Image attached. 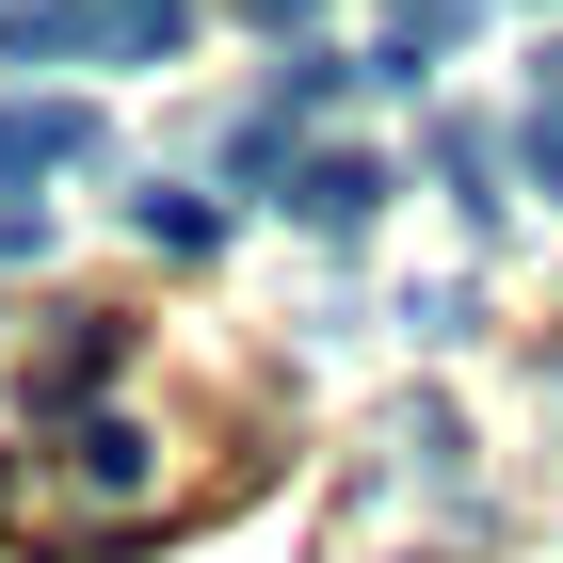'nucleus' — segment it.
Segmentation results:
<instances>
[{
  "label": "nucleus",
  "instance_id": "obj_1",
  "mask_svg": "<svg viewBox=\"0 0 563 563\" xmlns=\"http://www.w3.org/2000/svg\"><path fill=\"white\" fill-rule=\"evenodd\" d=\"M145 531L162 516V434H130V419H65L48 451H16L0 467V531Z\"/></svg>",
  "mask_w": 563,
  "mask_h": 563
},
{
  "label": "nucleus",
  "instance_id": "obj_2",
  "mask_svg": "<svg viewBox=\"0 0 563 563\" xmlns=\"http://www.w3.org/2000/svg\"><path fill=\"white\" fill-rule=\"evenodd\" d=\"M113 130H97V97H0V210H33V177H97Z\"/></svg>",
  "mask_w": 563,
  "mask_h": 563
},
{
  "label": "nucleus",
  "instance_id": "obj_3",
  "mask_svg": "<svg viewBox=\"0 0 563 563\" xmlns=\"http://www.w3.org/2000/svg\"><path fill=\"white\" fill-rule=\"evenodd\" d=\"M387 194H402V177L371 162V145H306V162H290V225H322V242H354Z\"/></svg>",
  "mask_w": 563,
  "mask_h": 563
},
{
  "label": "nucleus",
  "instance_id": "obj_4",
  "mask_svg": "<svg viewBox=\"0 0 563 563\" xmlns=\"http://www.w3.org/2000/svg\"><path fill=\"white\" fill-rule=\"evenodd\" d=\"M434 177H451V210H467V225H499V194H516V130L434 113Z\"/></svg>",
  "mask_w": 563,
  "mask_h": 563
},
{
  "label": "nucleus",
  "instance_id": "obj_5",
  "mask_svg": "<svg viewBox=\"0 0 563 563\" xmlns=\"http://www.w3.org/2000/svg\"><path fill=\"white\" fill-rule=\"evenodd\" d=\"M194 48V0H97V65H177Z\"/></svg>",
  "mask_w": 563,
  "mask_h": 563
},
{
  "label": "nucleus",
  "instance_id": "obj_6",
  "mask_svg": "<svg viewBox=\"0 0 563 563\" xmlns=\"http://www.w3.org/2000/svg\"><path fill=\"white\" fill-rule=\"evenodd\" d=\"M97 48V0H0V65H65Z\"/></svg>",
  "mask_w": 563,
  "mask_h": 563
},
{
  "label": "nucleus",
  "instance_id": "obj_7",
  "mask_svg": "<svg viewBox=\"0 0 563 563\" xmlns=\"http://www.w3.org/2000/svg\"><path fill=\"white\" fill-rule=\"evenodd\" d=\"M113 354H130V322H113V306H97V322H65V339L33 354V402H81L97 371H113Z\"/></svg>",
  "mask_w": 563,
  "mask_h": 563
},
{
  "label": "nucleus",
  "instance_id": "obj_8",
  "mask_svg": "<svg viewBox=\"0 0 563 563\" xmlns=\"http://www.w3.org/2000/svg\"><path fill=\"white\" fill-rule=\"evenodd\" d=\"M145 242H162V258H210L225 210H210V194H145Z\"/></svg>",
  "mask_w": 563,
  "mask_h": 563
},
{
  "label": "nucleus",
  "instance_id": "obj_9",
  "mask_svg": "<svg viewBox=\"0 0 563 563\" xmlns=\"http://www.w3.org/2000/svg\"><path fill=\"white\" fill-rule=\"evenodd\" d=\"M516 177H531V194H563V97H548V113L516 130Z\"/></svg>",
  "mask_w": 563,
  "mask_h": 563
},
{
  "label": "nucleus",
  "instance_id": "obj_10",
  "mask_svg": "<svg viewBox=\"0 0 563 563\" xmlns=\"http://www.w3.org/2000/svg\"><path fill=\"white\" fill-rule=\"evenodd\" d=\"M225 16H258V33H306V16H322V0H225Z\"/></svg>",
  "mask_w": 563,
  "mask_h": 563
},
{
  "label": "nucleus",
  "instance_id": "obj_11",
  "mask_svg": "<svg viewBox=\"0 0 563 563\" xmlns=\"http://www.w3.org/2000/svg\"><path fill=\"white\" fill-rule=\"evenodd\" d=\"M548 97H563V48H548Z\"/></svg>",
  "mask_w": 563,
  "mask_h": 563
}]
</instances>
